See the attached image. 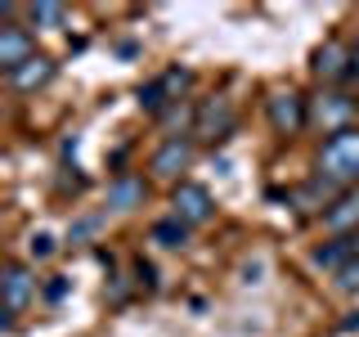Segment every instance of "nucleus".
<instances>
[{"instance_id": "9b49d317", "label": "nucleus", "mask_w": 359, "mask_h": 337, "mask_svg": "<svg viewBox=\"0 0 359 337\" xmlns=\"http://www.w3.org/2000/svg\"><path fill=\"white\" fill-rule=\"evenodd\" d=\"M140 202H144V180L140 176L121 171V176L108 180V207L112 211H130V207H140Z\"/></svg>"}, {"instance_id": "39448f33", "label": "nucleus", "mask_w": 359, "mask_h": 337, "mask_svg": "<svg viewBox=\"0 0 359 337\" xmlns=\"http://www.w3.org/2000/svg\"><path fill=\"white\" fill-rule=\"evenodd\" d=\"M265 108H269V126H274L278 135H297L310 121V108H306V99H301L297 90H278V95H269Z\"/></svg>"}, {"instance_id": "4468645a", "label": "nucleus", "mask_w": 359, "mask_h": 337, "mask_svg": "<svg viewBox=\"0 0 359 337\" xmlns=\"http://www.w3.org/2000/svg\"><path fill=\"white\" fill-rule=\"evenodd\" d=\"M189 234H194V230H189L180 216H166V220L153 225V243H157V247H184Z\"/></svg>"}, {"instance_id": "b1692460", "label": "nucleus", "mask_w": 359, "mask_h": 337, "mask_svg": "<svg viewBox=\"0 0 359 337\" xmlns=\"http://www.w3.org/2000/svg\"><path fill=\"white\" fill-rule=\"evenodd\" d=\"M76 144H81V140H76V135H67V140H63V157H76Z\"/></svg>"}, {"instance_id": "a211bd4d", "label": "nucleus", "mask_w": 359, "mask_h": 337, "mask_svg": "<svg viewBox=\"0 0 359 337\" xmlns=\"http://www.w3.org/2000/svg\"><path fill=\"white\" fill-rule=\"evenodd\" d=\"M99 225H104V211H90V216H81V220L72 225V230H67V243H86L90 234L99 230Z\"/></svg>"}, {"instance_id": "412c9836", "label": "nucleus", "mask_w": 359, "mask_h": 337, "mask_svg": "<svg viewBox=\"0 0 359 337\" xmlns=\"http://www.w3.org/2000/svg\"><path fill=\"white\" fill-rule=\"evenodd\" d=\"M27 252H32V261H50V256H54V239H50V234H32Z\"/></svg>"}, {"instance_id": "20e7f679", "label": "nucleus", "mask_w": 359, "mask_h": 337, "mask_svg": "<svg viewBox=\"0 0 359 337\" xmlns=\"http://www.w3.org/2000/svg\"><path fill=\"white\" fill-rule=\"evenodd\" d=\"M36 297V275L22 261L5 265V329H14V319L27 310V301Z\"/></svg>"}, {"instance_id": "dca6fc26", "label": "nucleus", "mask_w": 359, "mask_h": 337, "mask_svg": "<svg viewBox=\"0 0 359 337\" xmlns=\"http://www.w3.org/2000/svg\"><path fill=\"white\" fill-rule=\"evenodd\" d=\"M27 18L36 22V27H59V22L67 18V9L59 5V0H41V5H32V9H27Z\"/></svg>"}, {"instance_id": "f03ea898", "label": "nucleus", "mask_w": 359, "mask_h": 337, "mask_svg": "<svg viewBox=\"0 0 359 337\" xmlns=\"http://www.w3.org/2000/svg\"><path fill=\"white\" fill-rule=\"evenodd\" d=\"M314 77H319V81H341V86H351L355 77H359V54L351 50V45L346 41H323L319 50H314Z\"/></svg>"}, {"instance_id": "6e6552de", "label": "nucleus", "mask_w": 359, "mask_h": 337, "mask_svg": "<svg viewBox=\"0 0 359 337\" xmlns=\"http://www.w3.org/2000/svg\"><path fill=\"white\" fill-rule=\"evenodd\" d=\"M194 153H198V149H194V140H189V135H171V140H166L162 149L153 153V162H149V166H153V176H157V180H175L180 171H189Z\"/></svg>"}, {"instance_id": "4be33fe9", "label": "nucleus", "mask_w": 359, "mask_h": 337, "mask_svg": "<svg viewBox=\"0 0 359 337\" xmlns=\"http://www.w3.org/2000/svg\"><path fill=\"white\" fill-rule=\"evenodd\" d=\"M135 284H140V288H157V270H153V261H144V256H140V261H135Z\"/></svg>"}, {"instance_id": "f257e3e1", "label": "nucleus", "mask_w": 359, "mask_h": 337, "mask_svg": "<svg viewBox=\"0 0 359 337\" xmlns=\"http://www.w3.org/2000/svg\"><path fill=\"white\" fill-rule=\"evenodd\" d=\"M319 176L332 180V185H341V189L359 180V126L337 131V135L323 140V149H319Z\"/></svg>"}, {"instance_id": "423d86ee", "label": "nucleus", "mask_w": 359, "mask_h": 337, "mask_svg": "<svg viewBox=\"0 0 359 337\" xmlns=\"http://www.w3.org/2000/svg\"><path fill=\"white\" fill-rule=\"evenodd\" d=\"M171 216H180L189 225V230H198V225H207L211 220V211H216V202H211V194L202 185H175V194H171Z\"/></svg>"}, {"instance_id": "7ed1b4c3", "label": "nucleus", "mask_w": 359, "mask_h": 337, "mask_svg": "<svg viewBox=\"0 0 359 337\" xmlns=\"http://www.w3.org/2000/svg\"><path fill=\"white\" fill-rule=\"evenodd\" d=\"M238 131V112H233L229 99H202L198 104V117H194V135L202 144H220V140H229V135Z\"/></svg>"}, {"instance_id": "6ab92c4d", "label": "nucleus", "mask_w": 359, "mask_h": 337, "mask_svg": "<svg viewBox=\"0 0 359 337\" xmlns=\"http://www.w3.org/2000/svg\"><path fill=\"white\" fill-rule=\"evenodd\" d=\"M67 292H72V279H63V275H54V279H50V284H45V292H41V297H45V301H50V306H59V301L67 297Z\"/></svg>"}, {"instance_id": "aec40b11", "label": "nucleus", "mask_w": 359, "mask_h": 337, "mask_svg": "<svg viewBox=\"0 0 359 337\" xmlns=\"http://www.w3.org/2000/svg\"><path fill=\"white\" fill-rule=\"evenodd\" d=\"M337 288H346V292H355V288H359V256H351V261L337 270Z\"/></svg>"}, {"instance_id": "5701e85b", "label": "nucleus", "mask_w": 359, "mask_h": 337, "mask_svg": "<svg viewBox=\"0 0 359 337\" xmlns=\"http://www.w3.org/2000/svg\"><path fill=\"white\" fill-rule=\"evenodd\" d=\"M126 279H112V284H108V301H117V306H121V301H126Z\"/></svg>"}, {"instance_id": "f8f14e48", "label": "nucleus", "mask_w": 359, "mask_h": 337, "mask_svg": "<svg viewBox=\"0 0 359 337\" xmlns=\"http://www.w3.org/2000/svg\"><path fill=\"white\" fill-rule=\"evenodd\" d=\"M54 81V63L45 59V54H36L32 63H22L14 77H9V86L22 90V95H32V90H41V86H50Z\"/></svg>"}, {"instance_id": "f3484780", "label": "nucleus", "mask_w": 359, "mask_h": 337, "mask_svg": "<svg viewBox=\"0 0 359 337\" xmlns=\"http://www.w3.org/2000/svg\"><path fill=\"white\" fill-rule=\"evenodd\" d=\"M157 81H162V86H166V95H171V104H175V99H180V95H184V90H189V86H194V72H189V67H166V72H162V77H157Z\"/></svg>"}, {"instance_id": "393cba45", "label": "nucleus", "mask_w": 359, "mask_h": 337, "mask_svg": "<svg viewBox=\"0 0 359 337\" xmlns=\"http://www.w3.org/2000/svg\"><path fill=\"white\" fill-rule=\"evenodd\" d=\"M341 329H359V315H351V319H346V324H341Z\"/></svg>"}, {"instance_id": "2eb2a0df", "label": "nucleus", "mask_w": 359, "mask_h": 337, "mask_svg": "<svg viewBox=\"0 0 359 337\" xmlns=\"http://www.w3.org/2000/svg\"><path fill=\"white\" fill-rule=\"evenodd\" d=\"M140 108H144V112H153V117H162V112L171 108V95H166V86H162V81L140 86Z\"/></svg>"}, {"instance_id": "1a4fd4ad", "label": "nucleus", "mask_w": 359, "mask_h": 337, "mask_svg": "<svg viewBox=\"0 0 359 337\" xmlns=\"http://www.w3.org/2000/svg\"><path fill=\"white\" fill-rule=\"evenodd\" d=\"M314 121H319L328 135H337V131H351V117H355V99L351 95H323L319 104H314V112H310Z\"/></svg>"}, {"instance_id": "0eeeda50", "label": "nucleus", "mask_w": 359, "mask_h": 337, "mask_svg": "<svg viewBox=\"0 0 359 337\" xmlns=\"http://www.w3.org/2000/svg\"><path fill=\"white\" fill-rule=\"evenodd\" d=\"M32 59H36V41H32V32L18 27V22H5V27H0V67L14 77L18 67L32 63Z\"/></svg>"}, {"instance_id": "9d476101", "label": "nucleus", "mask_w": 359, "mask_h": 337, "mask_svg": "<svg viewBox=\"0 0 359 337\" xmlns=\"http://www.w3.org/2000/svg\"><path fill=\"white\" fill-rule=\"evenodd\" d=\"M323 225H328L332 239H355L359 234V194L337 198L328 211H323Z\"/></svg>"}, {"instance_id": "ddd939ff", "label": "nucleus", "mask_w": 359, "mask_h": 337, "mask_svg": "<svg viewBox=\"0 0 359 337\" xmlns=\"http://www.w3.org/2000/svg\"><path fill=\"white\" fill-rule=\"evenodd\" d=\"M351 256H359V234L355 239H328L323 247H314V265L323 270H341Z\"/></svg>"}]
</instances>
